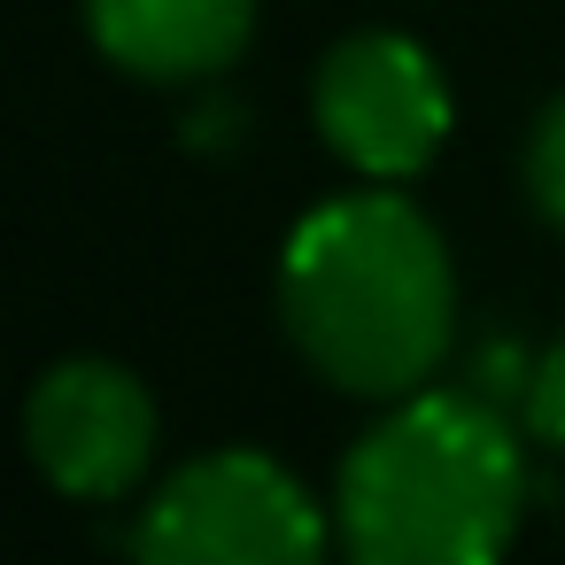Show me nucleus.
Here are the masks:
<instances>
[{
  "mask_svg": "<svg viewBox=\"0 0 565 565\" xmlns=\"http://www.w3.org/2000/svg\"><path fill=\"white\" fill-rule=\"evenodd\" d=\"M279 326L341 395H411L434 380L457 333L449 241L411 194L364 179V194L318 202L279 256Z\"/></svg>",
  "mask_w": 565,
  "mask_h": 565,
  "instance_id": "f257e3e1",
  "label": "nucleus"
},
{
  "mask_svg": "<svg viewBox=\"0 0 565 565\" xmlns=\"http://www.w3.org/2000/svg\"><path fill=\"white\" fill-rule=\"evenodd\" d=\"M526 511V457L488 395L411 387L356 434L333 480L341 550L364 565H480L503 557Z\"/></svg>",
  "mask_w": 565,
  "mask_h": 565,
  "instance_id": "f03ea898",
  "label": "nucleus"
},
{
  "mask_svg": "<svg viewBox=\"0 0 565 565\" xmlns=\"http://www.w3.org/2000/svg\"><path fill=\"white\" fill-rule=\"evenodd\" d=\"M132 550L148 565H295L326 550V519L279 457L210 449L140 503Z\"/></svg>",
  "mask_w": 565,
  "mask_h": 565,
  "instance_id": "7ed1b4c3",
  "label": "nucleus"
},
{
  "mask_svg": "<svg viewBox=\"0 0 565 565\" xmlns=\"http://www.w3.org/2000/svg\"><path fill=\"white\" fill-rule=\"evenodd\" d=\"M310 125L356 179L403 186L449 140L441 63L403 32H349L341 47H326V63L310 78Z\"/></svg>",
  "mask_w": 565,
  "mask_h": 565,
  "instance_id": "20e7f679",
  "label": "nucleus"
},
{
  "mask_svg": "<svg viewBox=\"0 0 565 565\" xmlns=\"http://www.w3.org/2000/svg\"><path fill=\"white\" fill-rule=\"evenodd\" d=\"M24 449L71 503H117L156 457V403L109 356H63L24 395Z\"/></svg>",
  "mask_w": 565,
  "mask_h": 565,
  "instance_id": "39448f33",
  "label": "nucleus"
},
{
  "mask_svg": "<svg viewBox=\"0 0 565 565\" xmlns=\"http://www.w3.org/2000/svg\"><path fill=\"white\" fill-rule=\"evenodd\" d=\"M86 32L117 71L148 86H194L248 47L256 0H86Z\"/></svg>",
  "mask_w": 565,
  "mask_h": 565,
  "instance_id": "423d86ee",
  "label": "nucleus"
},
{
  "mask_svg": "<svg viewBox=\"0 0 565 565\" xmlns=\"http://www.w3.org/2000/svg\"><path fill=\"white\" fill-rule=\"evenodd\" d=\"M519 179H526V210L550 233H565V94L542 102V117L526 132V156H519Z\"/></svg>",
  "mask_w": 565,
  "mask_h": 565,
  "instance_id": "0eeeda50",
  "label": "nucleus"
},
{
  "mask_svg": "<svg viewBox=\"0 0 565 565\" xmlns=\"http://www.w3.org/2000/svg\"><path fill=\"white\" fill-rule=\"evenodd\" d=\"M519 418H526V434H534L542 449H565V333L534 356V380H526Z\"/></svg>",
  "mask_w": 565,
  "mask_h": 565,
  "instance_id": "6e6552de",
  "label": "nucleus"
}]
</instances>
